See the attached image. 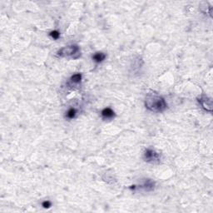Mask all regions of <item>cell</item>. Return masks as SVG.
I'll use <instances>...</instances> for the list:
<instances>
[{"label": "cell", "instance_id": "5", "mask_svg": "<svg viewBox=\"0 0 213 213\" xmlns=\"http://www.w3.org/2000/svg\"><path fill=\"white\" fill-rule=\"evenodd\" d=\"M199 103L201 104V106H203L206 110H207V111H211V106H212V104H211V100L210 98H208V97H201L200 99H199Z\"/></svg>", "mask_w": 213, "mask_h": 213}, {"label": "cell", "instance_id": "10", "mask_svg": "<svg viewBox=\"0 0 213 213\" xmlns=\"http://www.w3.org/2000/svg\"><path fill=\"white\" fill-rule=\"evenodd\" d=\"M50 36L52 37L53 39H58L59 37H60V33H59V32L58 31H52V32H50Z\"/></svg>", "mask_w": 213, "mask_h": 213}, {"label": "cell", "instance_id": "7", "mask_svg": "<svg viewBox=\"0 0 213 213\" xmlns=\"http://www.w3.org/2000/svg\"><path fill=\"white\" fill-rule=\"evenodd\" d=\"M105 58H106V54L102 52H96V53L93 56V60L94 62L97 63H102L103 60H105Z\"/></svg>", "mask_w": 213, "mask_h": 213}, {"label": "cell", "instance_id": "8", "mask_svg": "<svg viewBox=\"0 0 213 213\" xmlns=\"http://www.w3.org/2000/svg\"><path fill=\"white\" fill-rule=\"evenodd\" d=\"M81 80H82V75H81L80 73H76V74L73 75L71 77V78H70L71 83L74 84V85L80 83Z\"/></svg>", "mask_w": 213, "mask_h": 213}, {"label": "cell", "instance_id": "9", "mask_svg": "<svg viewBox=\"0 0 213 213\" xmlns=\"http://www.w3.org/2000/svg\"><path fill=\"white\" fill-rule=\"evenodd\" d=\"M67 114H66V117H68V119H73L75 118V117L77 115V110L73 108V107H71L68 110L67 112Z\"/></svg>", "mask_w": 213, "mask_h": 213}, {"label": "cell", "instance_id": "1", "mask_svg": "<svg viewBox=\"0 0 213 213\" xmlns=\"http://www.w3.org/2000/svg\"><path fill=\"white\" fill-rule=\"evenodd\" d=\"M145 105L147 109L154 113H161L167 107V104L164 98L157 95L148 96L146 98Z\"/></svg>", "mask_w": 213, "mask_h": 213}, {"label": "cell", "instance_id": "3", "mask_svg": "<svg viewBox=\"0 0 213 213\" xmlns=\"http://www.w3.org/2000/svg\"><path fill=\"white\" fill-rule=\"evenodd\" d=\"M144 159L147 162L156 163V162H158L160 161V155L152 149H147V150H146L145 153H144Z\"/></svg>", "mask_w": 213, "mask_h": 213}, {"label": "cell", "instance_id": "2", "mask_svg": "<svg viewBox=\"0 0 213 213\" xmlns=\"http://www.w3.org/2000/svg\"><path fill=\"white\" fill-rule=\"evenodd\" d=\"M80 49L79 47L77 45H71V46H67L63 48L60 50H58V55L60 56L62 58H78L75 55H77L78 57L80 56Z\"/></svg>", "mask_w": 213, "mask_h": 213}, {"label": "cell", "instance_id": "4", "mask_svg": "<svg viewBox=\"0 0 213 213\" xmlns=\"http://www.w3.org/2000/svg\"><path fill=\"white\" fill-rule=\"evenodd\" d=\"M101 115H102V117L103 118L104 120H111L113 119V117H115V113L113 109H111L110 107H106L104 108L102 113H101Z\"/></svg>", "mask_w": 213, "mask_h": 213}, {"label": "cell", "instance_id": "11", "mask_svg": "<svg viewBox=\"0 0 213 213\" xmlns=\"http://www.w3.org/2000/svg\"><path fill=\"white\" fill-rule=\"evenodd\" d=\"M42 206L44 207V208H49V207L52 206V203H51V201H44L42 203Z\"/></svg>", "mask_w": 213, "mask_h": 213}, {"label": "cell", "instance_id": "6", "mask_svg": "<svg viewBox=\"0 0 213 213\" xmlns=\"http://www.w3.org/2000/svg\"><path fill=\"white\" fill-rule=\"evenodd\" d=\"M139 188H140V189H142V190H144L145 191H152L153 190V188H154V182L151 181V180H147L144 184L141 185V186L139 187Z\"/></svg>", "mask_w": 213, "mask_h": 213}]
</instances>
